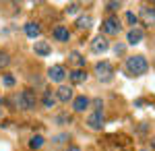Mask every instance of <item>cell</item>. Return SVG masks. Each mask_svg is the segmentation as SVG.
Returning a JSON list of instances; mask_svg holds the SVG:
<instances>
[{
  "mask_svg": "<svg viewBox=\"0 0 155 151\" xmlns=\"http://www.w3.org/2000/svg\"><path fill=\"white\" fill-rule=\"evenodd\" d=\"M147 69H149V62H147V58L141 56V54L128 56V58H126V70L130 72L132 77H141V75H145Z\"/></svg>",
  "mask_w": 155,
  "mask_h": 151,
  "instance_id": "6da1fadb",
  "label": "cell"
},
{
  "mask_svg": "<svg viewBox=\"0 0 155 151\" xmlns=\"http://www.w3.org/2000/svg\"><path fill=\"white\" fill-rule=\"evenodd\" d=\"M95 72H97V79L104 81V83H107V81L114 79V66H112L110 62H106V60L95 64Z\"/></svg>",
  "mask_w": 155,
  "mask_h": 151,
  "instance_id": "7a4b0ae2",
  "label": "cell"
},
{
  "mask_svg": "<svg viewBox=\"0 0 155 151\" xmlns=\"http://www.w3.org/2000/svg\"><path fill=\"white\" fill-rule=\"evenodd\" d=\"M35 104H37L35 93L31 91V89H23L21 95H19V108H21V110H33Z\"/></svg>",
  "mask_w": 155,
  "mask_h": 151,
  "instance_id": "3957f363",
  "label": "cell"
},
{
  "mask_svg": "<svg viewBox=\"0 0 155 151\" xmlns=\"http://www.w3.org/2000/svg\"><path fill=\"white\" fill-rule=\"evenodd\" d=\"M101 27H104V33H107V35H118L122 31V25H120L118 17H107Z\"/></svg>",
  "mask_w": 155,
  "mask_h": 151,
  "instance_id": "277c9868",
  "label": "cell"
},
{
  "mask_svg": "<svg viewBox=\"0 0 155 151\" xmlns=\"http://www.w3.org/2000/svg\"><path fill=\"white\" fill-rule=\"evenodd\" d=\"M104 122H106V118L101 112H93L91 116L87 118V126L91 128V130H101L104 128Z\"/></svg>",
  "mask_w": 155,
  "mask_h": 151,
  "instance_id": "5b68a950",
  "label": "cell"
},
{
  "mask_svg": "<svg viewBox=\"0 0 155 151\" xmlns=\"http://www.w3.org/2000/svg\"><path fill=\"white\" fill-rule=\"evenodd\" d=\"M107 48H110V42H107L104 35H97L95 39L91 42V50L95 54H104V52H107Z\"/></svg>",
  "mask_w": 155,
  "mask_h": 151,
  "instance_id": "8992f818",
  "label": "cell"
},
{
  "mask_svg": "<svg viewBox=\"0 0 155 151\" xmlns=\"http://www.w3.org/2000/svg\"><path fill=\"white\" fill-rule=\"evenodd\" d=\"M48 77H50V81H54V83H62L64 77H66V69L60 66V64H56V66H52V69L48 70Z\"/></svg>",
  "mask_w": 155,
  "mask_h": 151,
  "instance_id": "52a82bcc",
  "label": "cell"
},
{
  "mask_svg": "<svg viewBox=\"0 0 155 151\" xmlns=\"http://www.w3.org/2000/svg\"><path fill=\"white\" fill-rule=\"evenodd\" d=\"M56 99L62 102V104H68V102L72 99V89L66 87V85H60L58 89H56Z\"/></svg>",
  "mask_w": 155,
  "mask_h": 151,
  "instance_id": "ba28073f",
  "label": "cell"
},
{
  "mask_svg": "<svg viewBox=\"0 0 155 151\" xmlns=\"http://www.w3.org/2000/svg\"><path fill=\"white\" fill-rule=\"evenodd\" d=\"M143 37H145V33H143V29H139V27H132L130 31H128V35H126V39H128V44H130V46L141 44V42H143Z\"/></svg>",
  "mask_w": 155,
  "mask_h": 151,
  "instance_id": "9c48e42d",
  "label": "cell"
},
{
  "mask_svg": "<svg viewBox=\"0 0 155 151\" xmlns=\"http://www.w3.org/2000/svg\"><path fill=\"white\" fill-rule=\"evenodd\" d=\"M89 97H85V95H79V97H74L72 99V110L74 112H85L87 108H89Z\"/></svg>",
  "mask_w": 155,
  "mask_h": 151,
  "instance_id": "30bf717a",
  "label": "cell"
},
{
  "mask_svg": "<svg viewBox=\"0 0 155 151\" xmlns=\"http://www.w3.org/2000/svg\"><path fill=\"white\" fill-rule=\"evenodd\" d=\"M52 35H54V39H56V42H68V39H71V31H68L66 27H62V25L54 27Z\"/></svg>",
  "mask_w": 155,
  "mask_h": 151,
  "instance_id": "8fae6325",
  "label": "cell"
},
{
  "mask_svg": "<svg viewBox=\"0 0 155 151\" xmlns=\"http://www.w3.org/2000/svg\"><path fill=\"white\" fill-rule=\"evenodd\" d=\"M141 19H143V23L147 25V27H153L155 25V8L145 6L143 11H141Z\"/></svg>",
  "mask_w": 155,
  "mask_h": 151,
  "instance_id": "7c38bea8",
  "label": "cell"
},
{
  "mask_svg": "<svg viewBox=\"0 0 155 151\" xmlns=\"http://www.w3.org/2000/svg\"><path fill=\"white\" fill-rule=\"evenodd\" d=\"M33 50H35L37 56H48V54H52L50 42H35V44H33Z\"/></svg>",
  "mask_w": 155,
  "mask_h": 151,
  "instance_id": "4fadbf2b",
  "label": "cell"
},
{
  "mask_svg": "<svg viewBox=\"0 0 155 151\" xmlns=\"http://www.w3.org/2000/svg\"><path fill=\"white\" fill-rule=\"evenodd\" d=\"M68 77H71V81L74 85H81V83L87 81V72L83 69H77V70H72V72H68Z\"/></svg>",
  "mask_w": 155,
  "mask_h": 151,
  "instance_id": "5bb4252c",
  "label": "cell"
},
{
  "mask_svg": "<svg viewBox=\"0 0 155 151\" xmlns=\"http://www.w3.org/2000/svg\"><path fill=\"white\" fill-rule=\"evenodd\" d=\"M25 33H27V37L35 39L37 35L41 33V27H39L37 23H27V25H25Z\"/></svg>",
  "mask_w": 155,
  "mask_h": 151,
  "instance_id": "9a60e30c",
  "label": "cell"
},
{
  "mask_svg": "<svg viewBox=\"0 0 155 151\" xmlns=\"http://www.w3.org/2000/svg\"><path fill=\"white\" fill-rule=\"evenodd\" d=\"M68 60H71L72 64H77L79 69H81V66H85V58L81 56V54H79V52H71V56H68Z\"/></svg>",
  "mask_w": 155,
  "mask_h": 151,
  "instance_id": "2e32d148",
  "label": "cell"
},
{
  "mask_svg": "<svg viewBox=\"0 0 155 151\" xmlns=\"http://www.w3.org/2000/svg\"><path fill=\"white\" fill-rule=\"evenodd\" d=\"M91 23H93V19H91L89 15H85V17H81V19L77 21V27H79V29H89Z\"/></svg>",
  "mask_w": 155,
  "mask_h": 151,
  "instance_id": "e0dca14e",
  "label": "cell"
},
{
  "mask_svg": "<svg viewBox=\"0 0 155 151\" xmlns=\"http://www.w3.org/2000/svg\"><path fill=\"white\" fill-rule=\"evenodd\" d=\"M41 145H44V137H41V135H35V137L29 139V147H31V149H39Z\"/></svg>",
  "mask_w": 155,
  "mask_h": 151,
  "instance_id": "ac0fdd59",
  "label": "cell"
},
{
  "mask_svg": "<svg viewBox=\"0 0 155 151\" xmlns=\"http://www.w3.org/2000/svg\"><path fill=\"white\" fill-rule=\"evenodd\" d=\"M54 104H56V97L48 91L46 95H44V108H54Z\"/></svg>",
  "mask_w": 155,
  "mask_h": 151,
  "instance_id": "d6986e66",
  "label": "cell"
},
{
  "mask_svg": "<svg viewBox=\"0 0 155 151\" xmlns=\"http://www.w3.org/2000/svg\"><path fill=\"white\" fill-rule=\"evenodd\" d=\"M8 64H11V56H8L6 52H0V69L8 66Z\"/></svg>",
  "mask_w": 155,
  "mask_h": 151,
  "instance_id": "ffe728a7",
  "label": "cell"
},
{
  "mask_svg": "<svg viewBox=\"0 0 155 151\" xmlns=\"http://www.w3.org/2000/svg\"><path fill=\"white\" fill-rule=\"evenodd\" d=\"M79 8H81V6H79L77 2H71V4L66 6V15H77V12H79Z\"/></svg>",
  "mask_w": 155,
  "mask_h": 151,
  "instance_id": "44dd1931",
  "label": "cell"
},
{
  "mask_svg": "<svg viewBox=\"0 0 155 151\" xmlns=\"http://www.w3.org/2000/svg\"><path fill=\"white\" fill-rule=\"evenodd\" d=\"M2 85H4V87H12V85H15V77H12V75H4Z\"/></svg>",
  "mask_w": 155,
  "mask_h": 151,
  "instance_id": "7402d4cb",
  "label": "cell"
},
{
  "mask_svg": "<svg viewBox=\"0 0 155 151\" xmlns=\"http://www.w3.org/2000/svg\"><path fill=\"white\" fill-rule=\"evenodd\" d=\"M126 21H128L130 25H137L139 23V17H137L134 12H126Z\"/></svg>",
  "mask_w": 155,
  "mask_h": 151,
  "instance_id": "603a6c76",
  "label": "cell"
},
{
  "mask_svg": "<svg viewBox=\"0 0 155 151\" xmlns=\"http://www.w3.org/2000/svg\"><path fill=\"white\" fill-rule=\"evenodd\" d=\"M106 6H107V11H118L122 4H120V2H107Z\"/></svg>",
  "mask_w": 155,
  "mask_h": 151,
  "instance_id": "cb8c5ba5",
  "label": "cell"
},
{
  "mask_svg": "<svg viewBox=\"0 0 155 151\" xmlns=\"http://www.w3.org/2000/svg\"><path fill=\"white\" fill-rule=\"evenodd\" d=\"M71 120H72V118H71V116H66V114H60V116L56 118V122H66V124H68Z\"/></svg>",
  "mask_w": 155,
  "mask_h": 151,
  "instance_id": "d4e9b609",
  "label": "cell"
},
{
  "mask_svg": "<svg viewBox=\"0 0 155 151\" xmlns=\"http://www.w3.org/2000/svg\"><path fill=\"white\" fill-rule=\"evenodd\" d=\"M93 108H95V112H101V108H104V102H101V99H93Z\"/></svg>",
  "mask_w": 155,
  "mask_h": 151,
  "instance_id": "484cf974",
  "label": "cell"
},
{
  "mask_svg": "<svg viewBox=\"0 0 155 151\" xmlns=\"http://www.w3.org/2000/svg\"><path fill=\"white\" fill-rule=\"evenodd\" d=\"M124 52V46H116V54H122Z\"/></svg>",
  "mask_w": 155,
  "mask_h": 151,
  "instance_id": "4316f807",
  "label": "cell"
},
{
  "mask_svg": "<svg viewBox=\"0 0 155 151\" xmlns=\"http://www.w3.org/2000/svg\"><path fill=\"white\" fill-rule=\"evenodd\" d=\"M68 151H81V147H77V145H72V147H68Z\"/></svg>",
  "mask_w": 155,
  "mask_h": 151,
  "instance_id": "83f0119b",
  "label": "cell"
},
{
  "mask_svg": "<svg viewBox=\"0 0 155 151\" xmlns=\"http://www.w3.org/2000/svg\"><path fill=\"white\" fill-rule=\"evenodd\" d=\"M141 151H149V149H141Z\"/></svg>",
  "mask_w": 155,
  "mask_h": 151,
  "instance_id": "f1b7e54d",
  "label": "cell"
},
{
  "mask_svg": "<svg viewBox=\"0 0 155 151\" xmlns=\"http://www.w3.org/2000/svg\"><path fill=\"white\" fill-rule=\"evenodd\" d=\"M153 147H155V141H153Z\"/></svg>",
  "mask_w": 155,
  "mask_h": 151,
  "instance_id": "f546056e",
  "label": "cell"
},
{
  "mask_svg": "<svg viewBox=\"0 0 155 151\" xmlns=\"http://www.w3.org/2000/svg\"><path fill=\"white\" fill-rule=\"evenodd\" d=\"M0 104H2V99H0Z\"/></svg>",
  "mask_w": 155,
  "mask_h": 151,
  "instance_id": "4dcf8cb0",
  "label": "cell"
},
{
  "mask_svg": "<svg viewBox=\"0 0 155 151\" xmlns=\"http://www.w3.org/2000/svg\"><path fill=\"white\" fill-rule=\"evenodd\" d=\"M0 114H2V112H0Z\"/></svg>",
  "mask_w": 155,
  "mask_h": 151,
  "instance_id": "1f68e13d",
  "label": "cell"
}]
</instances>
